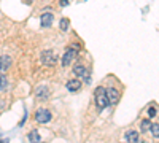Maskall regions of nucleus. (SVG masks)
Segmentation results:
<instances>
[{"mask_svg":"<svg viewBox=\"0 0 159 143\" xmlns=\"http://www.w3.org/2000/svg\"><path fill=\"white\" fill-rule=\"evenodd\" d=\"M94 100H96V105L99 110H103L105 107H108V100H107V89L99 86L94 92Z\"/></svg>","mask_w":159,"mask_h":143,"instance_id":"nucleus-1","label":"nucleus"},{"mask_svg":"<svg viewBox=\"0 0 159 143\" xmlns=\"http://www.w3.org/2000/svg\"><path fill=\"white\" fill-rule=\"evenodd\" d=\"M78 49H80V46H78V45H72L70 48H67V51H65V54L62 56V60H61L64 67H69L70 64L73 62V59L76 57Z\"/></svg>","mask_w":159,"mask_h":143,"instance_id":"nucleus-2","label":"nucleus"},{"mask_svg":"<svg viewBox=\"0 0 159 143\" xmlns=\"http://www.w3.org/2000/svg\"><path fill=\"white\" fill-rule=\"evenodd\" d=\"M35 121H37L38 124H46V123H49V121H51V113H49V110H46V108H38L37 113H35Z\"/></svg>","mask_w":159,"mask_h":143,"instance_id":"nucleus-3","label":"nucleus"},{"mask_svg":"<svg viewBox=\"0 0 159 143\" xmlns=\"http://www.w3.org/2000/svg\"><path fill=\"white\" fill-rule=\"evenodd\" d=\"M57 56L54 54V51H51V49H46V51H43L42 53V62L45 64V65H54V64L57 62Z\"/></svg>","mask_w":159,"mask_h":143,"instance_id":"nucleus-4","label":"nucleus"},{"mask_svg":"<svg viewBox=\"0 0 159 143\" xmlns=\"http://www.w3.org/2000/svg\"><path fill=\"white\" fill-rule=\"evenodd\" d=\"M119 97H121V94H119L118 89H115V87H108V89H107V100H108V105H116V103L119 102Z\"/></svg>","mask_w":159,"mask_h":143,"instance_id":"nucleus-5","label":"nucleus"},{"mask_svg":"<svg viewBox=\"0 0 159 143\" xmlns=\"http://www.w3.org/2000/svg\"><path fill=\"white\" fill-rule=\"evenodd\" d=\"M11 65V57L10 56H0V73L5 75V72Z\"/></svg>","mask_w":159,"mask_h":143,"instance_id":"nucleus-6","label":"nucleus"},{"mask_svg":"<svg viewBox=\"0 0 159 143\" xmlns=\"http://www.w3.org/2000/svg\"><path fill=\"white\" fill-rule=\"evenodd\" d=\"M81 86H83V83L80 81V80H76V78H73V80H69V81H67V89L70 91V92H76V91L81 89Z\"/></svg>","mask_w":159,"mask_h":143,"instance_id":"nucleus-7","label":"nucleus"},{"mask_svg":"<svg viewBox=\"0 0 159 143\" xmlns=\"http://www.w3.org/2000/svg\"><path fill=\"white\" fill-rule=\"evenodd\" d=\"M73 73H75L78 78H86V76H88L86 67L83 65V64H75V65H73Z\"/></svg>","mask_w":159,"mask_h":143,"instance_id":"nucleus-8","label":"nucleus"},{"mask_svg":"<svg viewBox=\"0 0 159 143\" xmlns=\"http://www.w3.org/2000/svg\"><path fill=\"white\" fill-rule=\"evenodd\" d=\"M126 140H127V143H139L140 135H139L137 131H129V132L126 134Z\"/></svg>","mask_w":159,"mask_h":143,"instance_id":"nucleus-9","label":"nucleus"},{"mask_svg":"<svg viewBox=\"0 0 159 143\" xmlns=\"http://www.w3.org/2000/svg\"><path fill=\"white\" fill-rule=\"evenodd\" d=\"M52 21H54V16H52L51 13H45L42 16V27H49L52 24Z\"/></svg>","mask_w":159,"mask_h":143,"instance_id":"nucleus-10","label":"nucleus"},{"mask_svg":"<svg viewBox=\"0 0 159 143\" xmlns=\"http://www.w3.org/2000/svg\"><path fill=\"white\" fill-rule=\"evenodd\" d=\"M29 140H30V143H40L42 141V137H40L38 131H30L29 132Z\"/></svg>","mask_w":159,"mask_h":143,"instance_id":"nucleus-11","label":"nucleus"},{"mask_svg":"<svg viewBox=\"0 0 159 143\" xmlns=\"http://www.w3.org/2000/svg\"><path fill=\"white\" fill-rule=\"evenodd\" d=\"M151 119H143L142 123H140V129H142V132L143 134H147L148 131H150V127H151Z\"/></svg>","mask_w":159,"mask_h":143,"instance_id":"nucleus-12","label":"nucleus"},{"mask_svg":"<svg viewBox=\"0 0 159 143\" xmlns=\"http://www.w3.org/2000/svg\"><path fill=\"white\" fill-rule=\"evenodd\" d=\"M7 89H8V78L0 73V91H7Z\"/></svg>","mask_w":159,"mask_h":143,"instance_id":"nucleus-13","label":"nucleus"},{"mask_svg":"<svg viewBox=\"0 0 159 143\" xmlns=\"http://www.w3.org/2000/svg\"><path fill=\"white\" fill-rule=\"evenodd\" d=\"M59 27H61V30H69V27H70V21L67 19V18H62L61 19V22H59Z\"/></svg>","mask_w":159,"mask_h":143,"instance_id":"nucleus-14","label":"nucleus"},{"mask_svg":"<svg viewBox=\"0 0 159 143\" xmlns=\"http://www.w3.org/2000/svg\"><path fill=\"white\" fill-rule=\"evenodd\" d=\"M150 131H151V134H153L154 138H159V124H151Z\"/></svg>","mask_w":159,"mask_h":143,"instance_id":"nucleus-15","label":"nucleus"},{"mask_svg":"<svg viewBox=\"0 0 159 143\" xmlns=\"http://www.w3.org/2000/svg\"><path fill=\"white\" fill-rule=\"evenodd\" d=\"M46 96H48V91L43 89V87H40V89H38V97H40V99H46Z\"/></svg>","mask_w":159,"mask_h":143,"instance_id":"nucleus-16","label":"nucleus"},{"mask_svg":"<svg viewBox=\"0 0 159 143\" xmlns=\"http://www.w3.org/2000/svg\"><path fill=\"white\" fill-rule=\"evenodd\" d=\"M156 113H157V111H156V108H154V107H150V108H148V114H150V118L156 116Z\"/></svg>","mask_w":159,"mask_h":143,"instance_id":"nucleus-17","label":"nucleus"},{"mask_svg":"<svg viewBox=\"0 0 159 143\" xmlns=\"http://www.w3.org/2000/svg\"><path fill=\"white\" fill-rule=\"evenodd\" d=\"M70 2H72V0H61L59 5L61 7H67V5H70Z\"/></svg>","mask_w":159,"mask_h":143,"instance_id":"nucleus-18","label":"nucleus"}]
</instances>
